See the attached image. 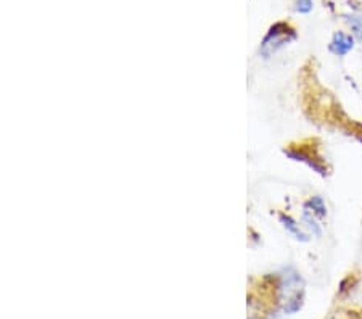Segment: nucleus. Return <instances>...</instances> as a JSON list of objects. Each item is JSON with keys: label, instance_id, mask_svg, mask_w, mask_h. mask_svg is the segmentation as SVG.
Segmentation results:
<instances>
[{"label": "nucleus", "instance_id": "1", "mask_svg": "<svg viewBox=\"0 0 362 319\" xmlns=\"http://www.w3.org/2000/svg\"><path fill=\"white\" fill-rule=\"evenodd\" d=\"M296 39V33L295 29L288 26L287 23H277V25H274L269 33H267V36L264 37L261 44V55L264 58H269L272 54H276L277 50L284 49L285 45H288L291 40Z\"/></svg>", "mask_w": 362, "mask_h": 319}, {"label": "nucleus", "instance_id": "6", "mask_svg": "<svg viewBox=\"0 0 362 319\" xmlns=\"http://www.w3.org/2000/svg\"><path fill=\"white\" fill-rule=\"evenodd\" d=\"M303 223H305L306 228L313 232V236H320L322 234V228H320V224H317L316 221V216L311 211L305 210V213H303Z\"/></svg>", "mask_w": 362, "mask_h": 319}, {"label": "nucleus", "instance_id": "5", "mask_svg": "<svg viewBox=\"0 0 362 319\" xmlns=\"http://www.w3.org/2000/svg\"><path fill=\"white\" fill-rule=\"evenodd\" d=\"M344 21L348 23L349 28H351V33L354 39H358L362 44V16L358 15H348L344 16Z\"/></svg>", "mask_w": 362, "mask_h": 319}, {"label": "nucleus", "instance_id": "7", "mask_svg": "<svg viewBox=\"0 0 362 319\" xmlns=\"http://www.w3.org/2000/svg\"><path fill=\"white\" fill-rule=\"evenodd\" d=\"M314 8V2L313 0H296L295 2V11L301 15L309 13Z\"/></svg>", "mask_w": 362, "mask_h": 319}, {"label": "nucleus", "instance_id": "4", "mask_svg": "<svg viewBox=\"0 0 362 319\" xmlns=\"http://www.w3.org/2000/svg\"><path fill=\"white\" fill-rule=\"evenodd\" d=\"M305 210L311 211L314 216L320 218V219L327 216V205H325L322 197H319V195L311 197V199L305 203Z\"/></svg>", "mask_w": 362, "mask_h": 319}, {"label": "nucleus", "instance_id": "2", "mask_svg": "<svg viewBox=\"0 0 362 319\" xmlns=\"http://www.w3.org/2000/svg\"><path fill=\"white\" fill-rule=\"evenodd\" d=\"M332 54L337 57H344L354 49V36L344 31H337L332 37V42L329 45Z\"/></svg>", "mask_w": 362, "mask_h": 319}, {"label": "nucleus", "instance_id": "3", "mask_svg": "<svg viewBox=\"0 0 362 319\" xmlns=\"http://www.w3.org/2000/svg\"><path fill=\"white\" fill-rule=\"evenodd\" d=\"M280 223L284 224V228L287 229V232H290V234L293 236L295 239L301 240V242H306L308 240L306 232L303 231L301 226L298 224L293 218L288 216V214H280Z\"/></svg>", "mask_w": 362, "mask_h": 319}]
</instances>
